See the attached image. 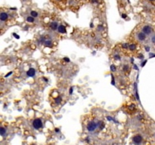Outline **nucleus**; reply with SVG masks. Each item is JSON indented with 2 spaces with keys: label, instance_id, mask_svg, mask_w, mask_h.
Returning <instances> with one entry per match:
<instances>
[{
  "label": "nucleus",
  "instance_id": "25",
  "mask_svg": "<svg viewBox=\"0 0 155 145\" xmlns=\"http://www.w3.org/2000/svg\"><path fill=\"white\" fill-rule=\"evenodd\" d=\"M146 62H147V61H146V60H144V62H143V64H142V66H144V64H146Z\"/></svg>",
  "mask_w": 155,
  "mask_h": 145
},
{
  "label": "nucleus",
  "instance_id": "10",
  "mask_svg": "<svg viewBox=\"0 0 155 145\" xmlns=\"http://www.w3.org/2000/svg\"><path fill=\"white\" fill-rule=\"evenodd\" d=\"M50 26H51V28H52L53 30H56L58 28V23H57V22H52V23L50 24Z\"/></svg>",
  "mask_w": 155,
  "mask_h": 145
},
{
  "label": "nucleus",
  "instance_id": "21",
  "mask_svg": "<svg viewBox=\"0 0 155 145\" xmlns=\"http://www.w3.org/2000/svg\"><path fill=\"white\" fill-rule=\"evenodd\" d=\"M72 92H73V88H70V94H72Z\"/></svg>",
  "mask_w": 155,
  "mask_h": 145
},
{
  "label": "nucleus",
  "instance_id": "13",
  "mask_svg": "<svg viewBox=\"0 0 155 145\" xmlns=\"http://www.w3.org/2000/svg\"><path fill=\"white\" fill-rule=\"evenodd\" d=\"M34 18L33 17V16H28L27 18H26V21L27 22H29V23H33V22H34Z\"/></svg>",
  "mask_w": 155,
  "mask_h": 145
},
{
  "label": "nucleus",
  "instance_id": "5",
  "mask_svg": "<svg viewBox=\"0 0 155 145\" xmlns=\"http://www.w3.org/2000/svg\"><path fill=\"white\" fill-rule=\"evenodd\" d=\"M137 38H138V40H139V41H141V42H143V41H144L145 40V39H146V34L144 32H138V34H137Z\"/></svg>",
  "mask_w": 155,
  "mask_h": 145
},
{
  "label": "nucleus",
  "instance_id": "17",
  "mask_svg": "<svg viewBox=\"0 0 155 145\" xmlns=\"http://www.w3.org/2000/svg\"><path fill=\"white\" fill-rule=\"evenodd\" d=\"M13 35H14V36H15V38H16V39H19V38H20V36H18V35H17L16 33H14Z\"/></svg>",
  "mask_w": 155,
  "mask_h": 145
},
{
  "label": "nucleus",
  "instance_id": "23",
  "mask_svg": "<svg viewBox=\"0 0 155 145\" xmlns=\"http://www.w3.org/2000/svg\"><path fill=\"white\" fill-rule=\"evenodd\" d=\"M152 41H153V42H154V43L155 42V36H154V37L152 38Z\"/></svg>",
  "mask_w": 155,
  "mask_h": 145
},
{
  "label": "nucleus",
  "instance_id": "14",
  "mask_svg": "<svg viewBox=\"0 0 155 145\" xmlns=\"http://www.w3.org/2000/svg\"><path fill=\"white\" fill-rule=\"evenodd\" d=\"M129 48L130 51H136V46L135 44H131L130 46H129Z\"/></svg>",
  "mask_w": 155,
  "mask_h": 145
},
{
  "label": "nucleus",
  "instance_id": "18",
  "mask_svg": "<svg viewBox=\"0 0 155 145\" xmlns=\"http://www.w3.org/2000/svg\"><path fill=\"white\" fill-rule=\"evenodd\" d=\"M92 2L93 3H98V0H92Z\"/></svg>",
  "mask_w": 155,
  "mask_h": 145
},
{
  "label": "nucleus",
  "instance_id": "7",
  "mask_svg": "<svg viewBox=\"0 0 155 145\" xmlns=\"http://www.w3.org/2000/svg\"><path fill=\"white\" fill-rule=\"evenodd\" d=\"M36 74V70L34 68H30L27 72H26V75L29 77H34Z\"/></svg>",
  "mask_w": 155,
  "mask_h": 145
},
{
  "label": "nucleus",
  "instance_id": "22",
  "mask_svg": "<svg viewBox=\"0 0 155 145\" xmlns=\"http://www.w3.org/2000/svg\"><path fill=\"white\" fill-rule=\"evenodd\" d=\"M122 17L123 18H126V14H122Z\"/></svg>",
  "mask_w": 155,
  "mask_h": 145
},
{
  "label": "nucleus",
  "instance_id": "8",
  "mask_svg": "<svg viewBox=\"0 0 155 145\" xmlns=\"http://www.w3.org/2000/svg\"><path fill=\"white\" fill-rule=\"evenodd\" d=\"M58 30L60 33H65L66 32V28L64 25H60L58 28Z\"/></svg>",
  "mask_w": 155,
  "mask_h": 145
},
{
  "label": "nucleus",
  "instance_id": "24",
  "mask_svg": "<svg viewBox=\"0 0 155 145\" xmlns=\"http://www.w3.org/2000/svg\"><path fill=\"white\" fill-rule=\"evenodd\" d=\"M115 58H116V59H120V58L118 55H116V56H115Z\"/></svg>",
  "mask_w": 155,
  "mask_h": 145
},
{
  "label": "nucleus",
  "instance_id": "9",
  "mask_svg": "<svg viewBox=\"0 0 155 145\" xmlns=\"http://www.w3.org/2000/svg\"><path fill=\"white\" fill-rule=\"evenodd\" d=\"M61 100H62V98L60 96H58L54 98V103L56 105H59L61 103Z\"/></svg>",
  "mask_w": 155,
  "mask_h": 145
},
{
  "label": "nucleus",
  "instance_id": "15",
  "mask_svg": "<svg viewBox=\"0 0 155 145\" xmlns=\"http://www.w3.org/2000/svg\"><path fill=\"white\" fill-rule=\"evenodd\" d=\"M30 14H31V16H33L34 18H36L38 16V12L36 11H32Z\"/></svg>",
  "mask_w": 155,
  "mask_h": 145
},
{
  "label": "nucleus",
  "instance_id": "12",
  "mask_svg": "<svg viewBox=\"0 0 155 145\" xmlns=\"http://www.w3.org/2000/svg\"><path fill=\"white\" fill-rule=\"evenodd\" d=\"M0 134H1L2 136H5L6 134V129L4 128V127H1L0 128Z\"/></svg>",
  "mask_w": 155,
  "mask_h": 145
},
{
  "label": "nucleus",
  "instance_id": "16",
  "mask_svg": "<svg viewBox=\"0 0 155 145\" xmlns=\"http://www.w3.org/2000/svg\"><path fill=\"white\" fill-rule=\"evenodd\" d=\"M110 70H111L113 72L116 70V67L114 66V65H111V66H110Z\"/></svg>",
  "mask_w": 155,
  "mask_h": 145
},
{
  "label": "nucleus",
  "instance_id": "2",
  "mask_svg": "<svg viewBox=\"0 0 155 145\" xmlns=\"http://www.w3.org/2000/svg\"><path fill=\"white\" fill-rule=\"evenodd\" d=\"M33 126L35 129H40L42 128V122L40 119H36L33 122Z\"/></svg>",
  "mask_w": 155,
  "mask_h": 145
},
{
  "label": "nucleus",
  "instance_id": "20",
  "mask_svg": "<svg viewBox=\"0 0 155 145\" xmlns=\"http://www.w3.org/2000/svg\"><path fill=\"white\" fill-rule=\"evenodd\" d=\"M12 74V72H9V74H7V75L6 76V77H8V76H10V75H11Z\"/></svg>",
  "mask_w": 155,
  "mask_h": 145
},
{
  "label": "nucleus",
  "instance_id": "3",
  "mask_svg": "<svg viewBox=\"0 0 155 145\" xmlns=\"http://www.w3.org/2000/svg\"><path fill=\"white\" fill-rule=\"evenodd\" d=\"M142 140H143L142 137L141 135H139V134H136V135H135L132 138V140H133V143L135 144H142Z\"/></svg>",
  "mask_w": 155,
  "mask_h": 145
},
{
  "label": "nucleus",
  "instance_id": "11",
  "mask_svg": "<svg viewBox=\"0 0 155 145\" xmlns=\"http://www.w3.org/2000/svg\"><path fill=\"white\" fill-rule=\"evenodd\" d=\"M46 47H52V42L51 40H45L44 43H43Z\"/></svg>",
  "mask_w": 155,
  "mask_h": 145
},
{
  "label": "nucleus",
  "instance_id": "27",
  "mask_svg": "<svg viewBox=\"0 0 155 145\" xmlns=\"http://www.w3.org/2000/svg\"><path fill=\"white\" fill-rule=\"evenodd\" d=\"M56 1H58V2H60V1H62V0H56Z\"/></svg>",
  "mask_w": 155,
  "mask_h": 145
},
{
  "label": "nucleus",
  "instance_id": "26",
  "mask_svg": "<svg viewBox=\"0 0 155 145\" xmlns=\"http://www.w3.org/2000/svg\"><path fill=\"white\" fill-rule=\"evenodd\" d=\"M55 131H56V132H59V130H58V128H56V129H55Z\"/></svg>",
  "mask_w": 155,
  "mask_h": 145
},
{
  "label": "nucleus",
  "instance_id": "1",
  "mask_svg": "<svg viewBox=\"0 0 155 145\" xmlns=\"http://www.w3.org/2000/svg\"><path fill=\"white\" fill-rule=\"evenodd\" d=\"M104 126V122L102 121L98 120L96 118H91L85 121V127L86 130L89 132H94L98 128L102 129Z\"/></svg>",
  "mask_w": 155,
  "mask_h": 145
},
{
  "label": "nucleus",
  "instance_id": "28",
  "mask_svg": "<svg viewBox=\"0 0 155 145\" xmlns=\"http://www.w3.org/2000/svg\"><path fill=\"white\" fill-rule=\"evenodd\" d=\"M149 1H150V2H152V1H155V0H149Z\"/></svg>",
  "mask_w": 155,
  "mask_h": 145
},
{
  "label": "nucleus",
  "instance_id": "19",
  "mask_svg": "<svg viewBox=\"0 0 155 145\" xmlns=\"http://www.w3.org/2000/svg\"><path fill=\"white\" fill-rule=\"evenodd\" d=\"M64 60L65 61H67V62H70V59H69V58H64Z\"/></svg>",
  "mask_w": 155,
  "mask_h": 145
},
{
  "label": "nucleus",
  "instance_id": "6",
  "mask_svg": "<svg viewBox=\"0 0 155 145\" xmlns=\"http://www.w3.org/2000/svg\"><path fill=\"white\" fill-rule=\"evenodd\" d=\"M8 19V14L6 12H1L0 14V20L1 21H6Z\"/></svg>",
  "mask_w": 155,
  "mask_h": 145
},
{
  "label": "nucleus",
  "instance_id": "4",
  "mask_svg": "<svg viewBox=\"0 0 155 145\" xmlns=\"http://www.w3.org/2000/svg\"><path fill=\"white\" fill-rule=\"evenodd\" d=\"M142 32H144L146 35H150L152 32V28L149 25H145L142 27Z\"/></svg>",
  "mask_w": 155,
  "mask_h": 145
}]
</instances>
